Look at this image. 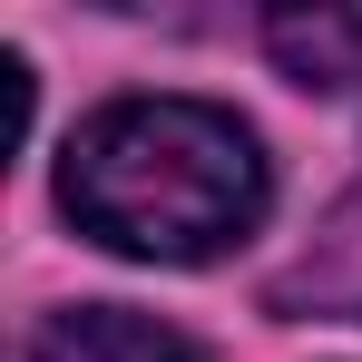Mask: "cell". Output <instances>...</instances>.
Listing matches in <instances>:
<instances>
[{
  "label": "cell",
  "instance_id": "cell-1",
  "mask_svg": "<svg viewBox=\"0 0 362 362\" xmlns=\"http://www.w3.org/2000/svg\"><path fill=\"white\" fill-rule=\"evenodd\" d=\"M59 206L78 235L137 264H206L264 226V137L216 98H108L59 157Z\"/></svg>",
  "mask_w": 362,
  "mask_h": 362
},
{
  "label": "cell",
  "instance_id": "cell-2",
  "mask_svg": "<svg viewBox=\"0 0 362 362\" xmlns=\"http://www.w3.org/2000/svg\"><path fill=\"white\" fill-rule=\"evenodd\" d=\"M20 362H206V343H186L177 323L137 303H78V313H49Z\"/></svg>",
  "mask_w": 362,
  "mask_h": 362
},
{
  "label": "cell",
  "instance_id": "cell-3",
  "mask_svg": "<svg viewBox=\"0 0 362 362\" xmlns=\"http://www.w3.org/2000/svg\"><path fill=\"white\" fill-rule=\"evenodd\" d=\"M274 303L284 313H323V323H362V186L313 226L294 264L274 274Z\"/></svg>",
  "mask_w": 362,
  "mask_h": 362
},
{
  "label": "cell",
  "instance_id": "cell-4",
  "mask_svg": "<svg viewBox=\"0 0 362 362\" xmlns=\"http://www.w3.org/2000/svg\"><path fill=\"white\" fill-rule=\"evenodd\" d=\"M264 49L294 88H362V10H274Z\"/></svg>",
  "mask_w": 362,
  "mask_h": 362
}]
</instances>
